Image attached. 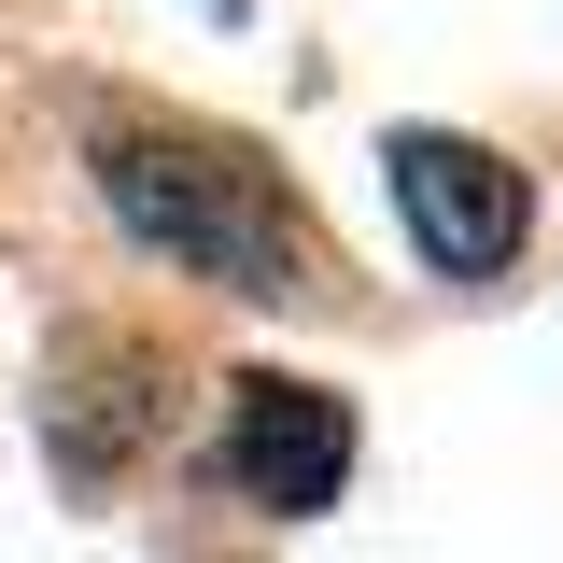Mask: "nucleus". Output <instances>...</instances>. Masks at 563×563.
<instances>
[{
  "label": "nucleus",
  "instance_id": "obj_5",
  "mask_svg": "<svg viewBox=\"0 0 563 563\" xmlns=\"http://www.w3.org/2000/svg\"><path fill=\"white\" fill-rule=\"evenodd\" d=\"M225 14H240V0H225Z\"/></svg>",
  "mask_w": 563,
  "mask_h": 563
},
{
  "label": "nucleus",
  "instance_id": "obj_3",
  "mask_svg": "<svg viewBox=\"0 0 563 563\" xmlns=\"http://www.w3.org/2000/svg\"><path fill=\"white\" fill-rule=\"evenodd\" d=\"M211 479L240 493V507H268V521H324V507H339V479H352V409L324 395V380H282V366L225 380Z\"/></svg>",
  "mask_w": 563,
  "mask_h": 563
},
{
  "label": "nucleus",
  "instance_id": "obj_2",
  "mask_svg": "<svg viewBox=\"0 0 563 563\" xmlns=\"http://www.w3.org/2000/svg\"><path fill=\"white\" fill-rule=\"evenodd\" d=\"M380 184L409 211L422 268H451V282L521 268V240H536V169H507V155L465 141V128H395L380 141Z\"/></svg>",
  "mask_w": 563,
  "mask_h": 563
},
{
  "label": "nucleus",
  "instance_id": "obj_4",
  "mask_svg": "<svg viewBox=\"0 0 563 563\" xmlns=\"http://www.w3.org/2000/svg\"><path fill=\"white\" fill-rule=\"evenodd\" d=\"M155 422H169V352H155V339H70V352H57L43 437H57V465H70V479L128 465Z\"/></svg>",
  "mask_w": 563,
  "mask_h": 563
},
{
  "label": "nucleus",
  "instance_id": "obj_1",
  "mask_svg": "<svg viewBox=\"0 0 563 563\" xmlns=\"http://www.w3.org/2000/svg\"><path fill=\"white\" fill-rule=\"evenodd\" d=\"M99 198H113V225H128L141 254L225 282V296H254V310H310V296H324V254H310L296 198H282L240 141H198V128H99Z\"/></svg>",
  "mask_w": 563,
  "mask_h": 563
}]
</instances>
